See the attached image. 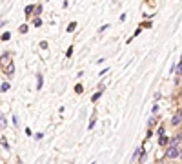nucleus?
<instances>
[{"label": "nucleus", "instance_id": "1a4fd4ad", "mask_svg": "<svg viewBox=\"0 0 182 164\" xmlns=\"http://www.w3.org/2000/svg\"><path fill=\"white\" fill-rule=\"evenodd\" d=\"M0 128H7V121H6V117H4L2 111H0Z\"/></svg>", "mask_w": 182, "mask_h": 164}, {"label": "nucleus", "instance_id": "4c0bfd02", "mask_svg": "<svg viewBox=\"0 0 182 164\" xmlns=\"http://www.w3.org/2000/svg\"><path fill=\"white\" fill-rule=\"evenodd\" d=\"M180 126H182V124H180ZM180 131H182V129H180Z\"/></svg>", "mask_w": 182, "mask_h": 164}, {"label": "nucleus", "instance_id": "9d476101", "mask_svg": "<svg viewBox=\"0 0 182 164\" xmlns=\"http://www.w3.org/2000/svg\"><path fill=\"white\" fill-rule=\"evenodd\" d=\"M42 4H38V6H35V9H33V13H35V17H40V13H42Z\"/></svg>", "mask_w": 182, "mask_h": 164}, {"label": "nucleus", "instance_id": "f257e3e1", "mask_svg": "<svg viewBox=\"0 0 182 164\" xmlns=\"http://www.w3.org/2000/svg\"><path fill=\"white\" fill-rule=\"evenodd\" d=\"M182 157V148L180 146H166L164 151V161H175Z\"/></svg>", "mask_w": 182, "mask_h": 164}, {"label": "nucleus", "instance_id": "aec40b11", "mask_svg": "<svg viewBox=\"0 0 182 164\" xmlns=\"http://www.w3.org/2000/svg\"><path fill=\"white\" fill-rule=\"evenodd\" d=\"M151 113H153V115H157V113H159V104H157V102L153 104V108H151Z\"/></svg>", "mask_w": 182, "mask_h": 164}, {"label": "nucleus", "instance_id": "2eb2a0df", "mask_svg": "<svg viewBox=\"0 0 182 164\" xmlns=\"http://www.w3.org/2000/svg\"><path fill=\"white\" fill-rule=\"evenodd\" d=\"M75 29H77V22H71V24L67 26V33H73Z\"/></svg>", "mask_w": 182, "mask_h": 164}, {"label": "nucleus", "instance_id": "ddd939ff", "mask_svg": "<svg viewBox=\"0 0 182 164\" xmlns=\"http://www.w3.org/2000/svg\"><path fill=\"white\" fill-rule=\"evenodd\" d=\"M33 26H35V27H40L42 26V18L40 17H35V18H33Z\"/></svg>", "mask_w": 182, "mask_h": 164}, {"label": "nucleus", "instance_id": "412c9836", "mask_svg": "<svg viewBox=\"0 0 182 164\" xmlns=\"http://www.w3.org/2000/svg\"><path fill=\"white\" fill-rule=\"evenodd\" d=\"M9 39H11V33H9V31L2 35V40H4V42H7V40H9Z\"/></svg>", "mask_w": 182, "mask_h": 164}, {"label": "nucleus", "instance_id": "bb28decb", "mask_svg": "<svg viewBox=\"0 0 182 164\" xmlns=\"http://www.w3.org/2000/svg\"><path fill=\"white\" fill-rule=\"evenodd\" d=\"M26 135H27V137H31V135H33V131H31V128H26Z\"/></svg>", "mask_w": 182, "mask_h": 164}, {"label": "nucleus", "instance_id": "f03ea898", "mask_svg": "<svg viewBox=\"0 0 182 164\" xmlns=\"http://www.w3.org/2000/svg\"><path fill=\"white\" fill-rule=\"evenodd\" d=\"M4 73L9 77V79H13V75H15V64L11 62V64H7L6 68H4Z\"/></svg>", "mask_w": 182, "mask_h": 164}, {"label": "nucleus", "instance_id": "7c9ffc66", "mask_svg": "<svg viewBox=\"0 0 182 164\" xmlns=\"http://www.w3.org/2000/svg\"><path fill=\"white\" fill-rule=\"evenodd\" d=\"M160 99H162V95H160V93H157V95H155V102H159Z\"/></svg>", "mask_w": 182, "mask_h": 164}, {"label": "nucleus", "instance_id": "e433bc0d", "mask_svg": "<svg viewBox=\"0 0 182 164\" xmlns=\"http://www.w3.org/2000/svg\"><path fill=\"white\" fill-rule=\"evenodd\" d=\"M180 60H182V55H180Z\"/></svg>", "mask_w": 182, "mask_h": 164}, {"label": "nucleus", "instance_id": "f8f14e48", "mask_svg": "<svg viewBox=\"0 0 182 164\" xmlns=\"http://www.w3.org/2000/svg\"><path fill=\"white\" fill-rule=\"evenodd\" d=\"M0 144H2V146H4V148L7 150V151L11 150V146H9V142H7V139H4V137H2V139H0Z\"/></svg>", "mask_w": 182, "mask_h": 164}, {"label": "nucleus", "instance_id": "a211bd4d", "mask_svg": "<svg viewBox=\"0 0 182 164\" xmlns=\"http://www.w3.org/2000/svg\"><path fill=\"white\" fill-rule=\"evenodd\" d=\"M157 133H159V137H160V135H166V128H164V126H159Z\"/></svg>", "mask_w": 182, "mask_h": 164}, {"label": "nucleus", "instance_id": "58836bf2", "mask_svg": "<svg viewBox=\"0 0 182 164\" xmlns=\"http://www.w3.org/2000/svg\"><path fill=\"white\" fill-rule=\"evenodd\" d=\"M71 164H73V162H71Z\"/></svg>", "mask_w": 182, "mask_h": 164}, {"label": "nucleus", "instance_id": "f704fd0d", "mask_svg": "<svg viewBox=\"0 0 182 164\" xmlns=\"http://www.w3.org/2000/svg\"><path fill=\"white\" fill-rule=\"evenodd\" d=\"M159 164H164V161H160V162H159Z\"/></svg>", "mask_w": 182, "mask_h": 164}, {"label": "nucleus", "instance_id": "4468645a", "mask_svg": "<svg viewBox=\"0 0 182 164\" xmlns=\"http://www.w3.org/2000/svg\"><path fill=\"white\" fill-rule=\"evenodd\" d=\"M155 124H157V119H155V117H149V121H148V128H151V129H153V126H155Z\"/></svg>", "mask_w": 182, "mask_h": 164}, {"label": "nucleus", "instance_id": "a878e982", "mask_svg": "<svg viewBox=\"0 0 182 164\" xmlns=\"http://www.w3.org/2000/svg\"><path fill=\"white\" fill-rule=\"evenodd\" d=\"M40 47H42V49H47V42L42 40V42H40Z\"/></svg>", "mask_w": 182, "mask_h": 164}, {"label": "nucleus", "instance_id": "423d86ee", "mask_svg": "<svg viewBox=\"0 0 182 164\" xmlns=\"http://www.w3.org/2000/svg\"><path fill=\"white\" fill-rule=\"evenodd\" d=\"M42 86H44V77H42V73H38V75H37V89H38V91L42 89Z\"/></svg>", "mask_w": 182, "mask_h": 164}, {"label": "nucleus", "instance_id": "4be33fe9", "mask_svg": "<svg viewBox=\"0 0 182 164\" xmlns=\"http://www.w3.org/2000/svg\"><path fill=\"white\" fill-rule=\"evenodd\" d=\"M71 55H73V46H69V47H67V51H66V57H67V59H69Z\"/></svg>", "mask_w": 182, "mask_h": 164}, {"label": "nucleus", "instance_id": "72a5a7b5", "mask_svg": "<svg viewBox=\"0 0 182 164\" xmlns=\"http://www.w3.org/2000/svg\"><path fill=\"white\" fill-rule=\"evenodd\" d=\"M179 97H180V100H182V89H180V93H179Z\"/></svg>", "mask_w": 182, "mask_h": 164}, {"label": "nucleus", "instance_id": "393cba45", "mask_svg": "<svg viewBox=\"0 0 182 164\" xmlns=\"http://www.w3.org/2000/svg\"><path fill=\"white\" fill-rule=\"evenodd\" d=\"M18 31H20L22 35H24V33H27V26H20V29H18Z\"/></svg>", "mask_w": 182, "mask_h": 164}, {"label": "nucleus", "instance_id": "9b49d317", "mask_svg": "<svg viewBox=\"0 0 182 164\" xmlns=\"http://www.w3.org/2000/svg\"><path fill=\"white\" fill-rule=\"evenodd\" d=\"M75 93H77V95H82V93H84V86H82V84H75Z\"/></svg>", "mask_w": 182, "mask_h": 164}, {"label": "nucleus", "instance_id": "c85d7f7f", "mask_svg": "<svg viewBox=\"0 0 182 164\" xmlns=\"http://www.w3.org/2000/svg\"><path fill=\"white\" fill-rule=\"evenodd\" d=\"M13 124H15V126H18V117H17V115H13Z\"/></svg>", "mask_w": 182, "mask_h": 164}, {"label": "nucleus", "instance_id": "6e6552de", "mask_svg": "<svg viewBox=\"0 0 182 164\" xmlns=\"http://www.w3.org/2000/svg\"><path fill=\"white\" fill-rule=\"evenodd\" d=\"M100 97H102V91L99 89V91H95V93H93V97H91V102H97Z\"/></svg>", "mask_w": 182, "mask_h": 164}, {"label": "nucleus", "instance_id": "0eeeda50", "mask_svg": "<svg viewBox=\"0 0 182 164\" xmlns=\"http://www.w3.org/2000/svg\"><path fill=\"white\" fill-rule=\"evenodd\" d=\"M95 124H97V115L93 113V115H91V119H89V124H87V129H93V128H95Z\"/></svg>", "mask_w": 182, "mask_h": 164}, {"label": "nucleus", "instance_id": "473e14b6", "mask_svg": "<svg viewBox=\"0 0 182 164\" xmlns=\"http://www.w3.org/2000/svg\"><path fill=\"white\" fill-rule=\"evenodd\" d=\"M177 113H179V117L182 119V108H179V109H177Z\"/></svg>", "mask_w": 182, "mask_h": 164}, {"label": "nucleus", "instance_id": "f3484780", "mask_svg": "<svg viewBox=\"0 0 182 164\" xmlns=\"http://www.w3.org/2000/svg\"><path fill=\"white\" fill-rule=\"evenodd\" d=\"M33 9H35V6H33V4H29L24 11H26V15H31V13H33Z\"/></svg>", "mask_w": 182, "mask_h": 164}, {"label": "nucleus", "instance_id": "7ed1b4c3", "mask_svg": "<svg viewBox=\"0 0 182 164\" xmlns=\"http://www.w3.org/2000/svg\"><path fill=\"white\" fill-rule=\"evenodd\" d=\"M11 55H9V53H4V55H2V57H0V66H2V68H6V66H7V64H11Z\"/></svg>", "mask_w": 182, "mask_h": 164}, {"label": "nucleus", "instance_id": "c756f323", "mask_svg": "<svg viewBox=\"0 0 182 164\" xmlns=\"http://www.w3.org/2000/svg\"><path fill=\"white\" fill-rule=\"evenodd\" d=\"M151 26H153L151 22H144V24H142V27H151Z\"/></svg>", "mask_w": 182, "mask_h": 164}, {"label": "nucleus", "instance_id": "20e7f679", "mask_svg": "<svg viewBox=\"0 0 182 164\" xmlns=\"http://www.w3.org/2000/svg\"><path fill=\"white\" fill-rule=\"evenodd\" d=\"M180 124H182V119L179 117V113H175L171 117V126H180Z\"/></svg>", "mask_w": 182, "mask_h": 164}, {"label": "nucleus", "instance_id": "5701e85b", "mask_svg": "<svg viewBox=\"0 0 182 164\" xmlns=\"http://www.w3.org/2000/svg\"><path fill=\"white\" fill-rule=\"evenodd\" d=\"M35 139H37V141H42V139H44V133H42V131H38V133L35 135Z\"/></svg>", "mask_w": 182, "mask_h": 164}, {"label": "nucleus", "instance_id": "cd10ccee", "mask_svg": "<svg viewBox=\"0 0 182 164\" xmlns=\"http://www.w3.org/2000/svg\"><path fill=\"white\" fill-rule=\"evenodd\" d=\"M140 33H142V27H137V29H135V37H139Z\"/></svg>", "mask_w": 182, "mask_h": 164}, {"label": "nucleus", "instance_id": "dca6fc26", "mask_svg": "<svg viewBox=\"0 0 182 164\" xmlns=\"http://www.w3.org/2000/svg\"><path fill=\"white\" fill-rule=\"evenodd\" d=\"M9 88H11V84H9V82H4V84H2V86H0V91H2V93H4V91H7V89H9Z\"/></svg>", "mask_w": 182, "mask_h": 164}, {"label": "nucleus", "instance_id": "c9c22d12", "mask_svg": "<svg viewBox=\"0 0 182 164\" xmlns=\"http://www.w3.org/2000/svg\"><path fill=\"white\" fill-rule=\"evenodd\" d=\"M180 108H182V100H180Z\"/></svg>", "mask_w": 182, "mask_h": 164}, {"label": "nucleus", "instance_id": "6ab92c4d", "mask_svg": "<svg viewBox=\"0 0 182 164\" xmlns=\"http://www.w3.org/2000/svg\"><path fill=\"white\" fill-rule=\"evenodd\" d=\"M151 135H153V129H151V128H148V133H146V141H149V139H151ZM146 141H144V142H146Z\"/></svg>", "mask_w": 182, "mask_h": 164}, {"label": "nucleus", "instance_id": "2f4dec72", "mask_svg": "<svg viewBox=\"0 0 182 164\" xmlns=\"http://www.w3.org/2000/svg\"><path fill=\"white\" fill-rule=\"evenodd\" d=\"M104 88H106V84H104V82H100V84H99V89H100V91H104Z\"/></svg>", "mask_w": 182, "mask_h": 164}, {"label": "nucleus", "instance_id": "b1692460", "mask_svg": "<svg viewBox=\"0 0 182 164\" xmlns=\"http://www.w3.org/2000/svg\"><path fill=\"white\" fill-rule=\"evenodd\" d=\"M107 27H109V24H104V26H100V29H99V31H100V33H104Z\"/></svg>", "mask_w": 182, "mask_h": 164}, {"label": "nucleus", "instance_id": "39448f33", "mask_svg": "<svg viewBox=\"0 0 182 164\" xmlns=\"http://www.w3.org/2000/svg\"><path fill=\"white\" fill-rule=\"evenodd\" d=\"M168 141H169V137H166V135H160V137H159V146L166 148V146H168Z\"/></svg>", "mask_w": 182, "mask_h": 164}]
</instances>
